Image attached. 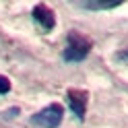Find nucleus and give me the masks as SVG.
<instances>
[{
    "mask_svg": "<svg viewBox=\"0 0 128 128\" xmlns=\"http://www.w3.org/2000/svg\"><path fill=\"white\" fill-rule=\"evenodd\" d=\"M91 52V42L83 37L76 31H70L66 35V48H64L62 58L66 62H83Z\"/></svg>",
    "mask_w": 128,
    "mask_h": 128,
    "instance_id": "nucleus-1",
    "label": "nucleus"
},
{
    "mask_svg": "<svg viewBox=\"0 0 128 128\" xmlns=\"http://www.w3.org/2000/svg\"><path fill=\"white\" fill-rule=\"evenodd\" d=\"M62 116H64L62 106L52 103V106H46L44 110H39L37 114L31 116V124L39 128H58L62 124Z\"/></svg>",
    "mask_w": 128,
    "mask_h": 128,
    "instance_id": "nucleus-2",
    "label": "nucleus"
},
{
    "mask_svg": "<svg viewBox=\"0 0 128 128\" xmlns=\"http://www.w3.org/2000/svg\"><path fill=\"white\" fill-rule=\"evenodd\" d=\"M66 103L70 112L74 114V118L78 122L85 120V110H87V93L81 89H68L66 91Z\"/></svg>",
    "mask_w": 128,
    "mask_h": 128,
    "instance_id": "nucleus-3",
    "label": "nucleus"
},
{
    "mask_svg": "<svg viewBox=\"0 0 128 128\" xmlns=\"http://www.w3.org/2000/svg\"><path fill=\"white\" fill-rule=\"evenodd\" d=\"M31 14H33V21H35L44 31H52V29H54V25H56L54 12L48 8L46 4H37V6H33V12H31Z\"/></svg>",
    "mask_w": 128,
    "mask_h": 128,
    "instance_id": "nucleus-4",
    "label": "nucleus"
},
{
    "mask_svg": "<svg viewBox=\"0 0 128 128\" xmlns=\"http://www.w3.org/2000/svg\"><path fill=\"white\" fill-rule=\"evenodd\" d=\"M122 4V0H83L76 2V6H81L85 10H110Z\"/></svg>",
    "mask_w": 128,
    "mask_h": 128,
    "instance_id": "nucleus-5",
    "label": "nucleus"
},
{
    "mask_svg": "<svg viewBox=\"0 0 128 128\" xmlns=\"http://www.w3.org/2000/svg\"><path fill=\"white\" fill-rule=\"evenodd\" d=\"M8 91H10V81H8L6 76L0 74V95H2V93H8Z\"/></svg>",
    "mask_w": 128,
    "mask_h": 128,
    "instance_id": "nucleus-6",
    "label": "nucleus"
},
{
    "mask_svg": "<svg viewBox=\"0 0 128 128\" xmlns=\"http://www.w3.org/2000/svg\"><path fill=\"white\" fill-rule=\"evenodd\" d=\"M116 60H118V62H124V64H128V50H124V52L116 54Z\"/></svg>",
    "mask_w": 128,
    "mask_h": 128,
    "instance_id": "nucleus-7",
    "label": "nucleus"
},
{
    "mask_svg": "<svg viewBox=\"0 0 128 128\" xmlns=\"http://www.w3.org/2000/svg\"><path fill=\"white\" fill-rule=\"evenodd\" d=\"M17 114H19V108H10L8 112H4L2 116H4L6 120H10V118H14V116H17Z\"/></svg>",
    "mask_w": 128,
    "mask_h": 128,
    "instance_id": "nucleus-8",
    "label": "nucleus"
}]
</instances>
